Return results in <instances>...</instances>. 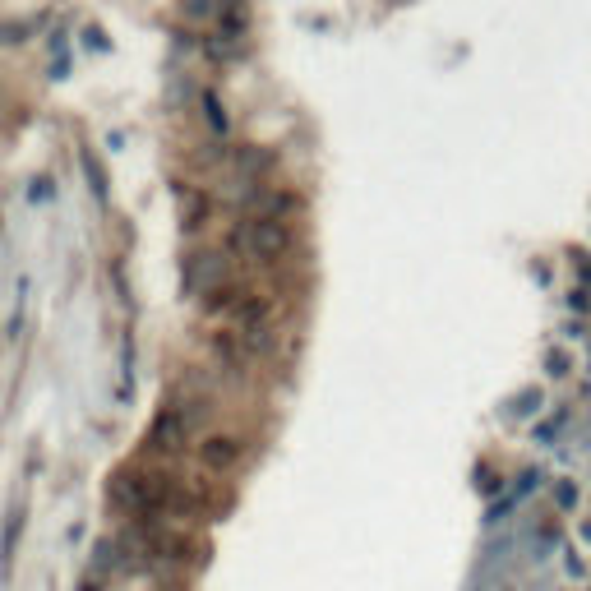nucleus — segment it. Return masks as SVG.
<instances>
[{"label":"nucleus","mask_w":591,"mask_h":591,"mask_svg":"<svg viewBox=\"0 0 591 591\" xmlns=\"http://www.w3.org/2000/svg\"><path fill=\"white\" fill-rule=\"evenodd\" d=\"M185 273H190L194 287L204 282V296H208V291H218V287H227V282H222V278H227V259H222V254H194Z\"/></svg>","instance_id":"39448f33"},{"label":"nucleus","mask_w":591,"mask_h":591,"mask_svg":"<svg viewBox=\"0 0 591 591\" xmlns=\"http://www.w3.org/2000/svg\"><path fill=\"white\" fill-rule=\"evenodd\" d=\"M550 374H568V356H564V351H555V356H550Z\"/></svg>","instance_id":"f8f14e48"},{"label":"nucleus","mask_w":591,"mask_h":591,"mask_svg":"<svg viewBox=\"0 0 591 591\" xmlns=\"http://www.w3.org/2000/svg\"><path fill=\"white\" fill-rule=\"evenodd\" d=\"M204 218H208V199L194 194L190 204H185V227H204Z\"/></svg>","instance_id":"6e6552de"},{"label":"nucleus","mask_w":591,"mask_h":591,"mask_svg":"<svg viewBox=\"0 0 591 591\" xmlns=\"http://www.w3.org/2000/svg\"><path fill=\"white\" fill-rule=\"evenodd\" d=\"M208 347H213V356H218V365L227 374H245V370H250V361H254L250 347L241 342V333H213Z\"/></svg>","instance_id":"20e7f679"},{"label":"nucleus","mask_w":591,"mask_h":591,"mask_svg":"<svg viewBox=\"0 0 591 591\" xmlns=\"http://www.w3.org/2000/svg\"><path fill=\"white\" fill-rule=\"evenodd\" d=\"M241 453H245V439L241 435H208L204 444H199V467L204 471H231L241 467Z\"/></svg>","instance_id":"7ed1b4c3"},{"label":"nucleus","mask_w":591,"mask_h":591,"mask_svg":"<svg viewBox=\"0 0 591 591\" xmlns=\"http://www.w3.org/2000/svg\"><path fill=\"white\" fill-rule=\"evenodd\" d=\"M190 19H218V0H185Z\"/></svg>","instance_id":"1a4fd4ad"},{"label":"nucleus","mask_w":591,"mask_h":591,"mask_svg":"<svg viewBox=\"0 0 591 591\" xmlns=\"http://www.w3.org/2000/svg\"><path fill=\"white\" fill-rule=\"evenodd\" d=\"M28 37V24H0V47H10V42H24Z\"/></svg>","instance_id":"9d476101"},{"label":"nucleus","mask_w":591,"mask_h":591,"mask_svg":"<svg viewBox=\"0 0 591 591\" xmlns=\"http://www.w3.org/2000/svg\"><path fill=\"white\" fill-rule=\"evenodd\" d=\"M231 245H245L254 264H282L291 250H296V236H291V222L287 218H250L245 227L231 231Z\"/></svg>","instance_id":"f257e3e1"},{"label":"nucleus","mask_w":591,"mask_h":591,"mask_svg":"<svg viewBox=\"0 0 591 591\" xmlns=\"http://www.w3.org/2000/svg\"><path fill=\"white\" fill-rule=\"evenodd\" d=\"M84 171H88V190H93L97 199H107V176H102V167L93 162V153H84Z\"/></svg>","instance_id":"423d86ee"},{"label":"nucleus","mask_w":591,"mask_h":591,"mask_svg":"<svg viewBox=\"0 0 591 591\" xmlns=\"http://www.w3.org/2000/svg\"><path fill=\"white\" fill-rule=\"evenodd\" d=\"M190 430L194 425L185 421V411L181 407H167V411H157V421H153V430H148V444L157 448V453H181L185 448V439H190Z\"/></svg>","instance_id":"f03ea898"},{"label":"nucleus","mask_w":591,"mask_h":591,"mask_svg":"<svg viewBox=\"0 0 591 591\" xmlns=\"http://www.w3.org/2000/svg\"><path fill=\"white\" fill-rule=\"evenodd\" d=\"M79 591H102V582H97V578H88V582H84V587H79Z\"/></svg>","instance_id":"ddd939ff"},{"label":"nucleus","mask_w":591,"mask_h":591,"mask_svg":"<svg viewBox=\"0 0 591 591\" xmlns=\"http://www.w3.org/2000/svg\"><path fill=\"white\" fill-rule=\"evenodd\" d=\"M204 111H208V125L218 134H227V111H222V102L213 93H204Z\"/></svg>","instance_id":"0eeeda50"},{"label":"nucleus","mask_w":591,"mask_h":591,"mask_svg":"<svg viewBox=\"0 0 591 591\" xmlns=\"http://www.w3.org/2000/svg\"><path fill=\"white\" fill-rule=\"evenodd\" d=\"M555 499H559V508H573V504H578V485H559Z\"/></svg>","instance_id":"9b49d317"}]
</instances>
